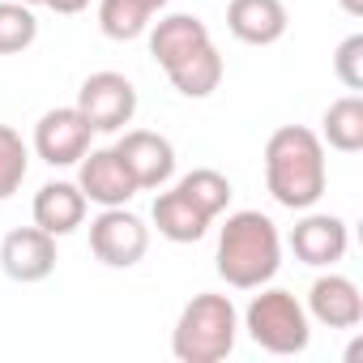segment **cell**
Listing matches in <instances>:
<instances>
[{
	"mask_svg": "<svg viewBox=\"0 0 363 363\" xmlns=\"http://www.w3.org/2000/svg\"><path fill=\"white\" fill-rule=\"evenodd\" d=\"M325 141L303 124H282L265 141V189L282 210H312L325 197Z\"/></svg>",
	"mask_w": 363,
	"mask_h": 363,
	"instance_id": "6da1fadb",
	"label": "cell"
},
{
	"mask_svg": "<svg viewBox=\"0 0 363 363\" xmlns=\"http://www.w3.org/2000/svg\"><path fill=\"white\" fill-rule=\"evenodd\" d=\"M218 278L235 291H257L274 282L282 265V235L269 214L261 210H240L227 218L218 231Z\"/></svg>",
	"mask_w": 363,
	"mask_h": 363,
	"instance_id": "7a4b0ae2",
	"label": "cell"
},
{
	"mask_svg": "<svg viewBox=\"0 0 363 363\" xmlns=\"http://www.w3.org/2000/svg\"><path fill=\"white\" fill-rule=\"evenodd\" d=\"M235 337H240V312L231 295L201 291L184 303L171 329V354L179 363H223L235 350Z\"/></svg>",
	"mask_w": 363,
	"mask_h": 363,
	"instance_id": "3957f363",
	"label": "cell"
},
{
	"mask_svg": "<svg viewBox=\"0 0 363 363\" xmlns=\"http://www.w3.org/2000/svg\"><path fill=\"white\" fill-rule=\"evenodd\" d=\"M257 291L261 295H252V303L244 312L248 337L261 350H269V354H303L308 342H312V316H308V308L291 291H282V286L265 282Z\"/></svg>",
	"mask_w": 363,
	"mask_h": 363,
	"instance_id": "277c9868",
	"label": "cell"
},
{
	"mask_svg": "<svg viewBox=\"0 0 363 363\" xmlns=\"http://www.w3.org/2000/svg\"><path fill=\"white\" fill-rule=\"evenodd\" d=\"M73 107L86 116V124H90L94 133H120V128L137 116V86H133L124 73L103 69V73H90V77L82 82Z\"/></svg>",
	"mask_w": 363,
	"mask_h": 363,
	"instance_id": "5b68a950",
	"label": "cell"
},
{
	"mask_svg": "<svg viewBox=\"0 0 363 363\" xmlns=\"http://www.w3.org/2000/svg\"><path fill=\"white\" fill-rule=\"evenodd\" d=\"M90 252L107 265V269H133L145 252H150V227L124 210V206H111L103 210L94 223H90Z\"/></svg>",
	"mask_w": 363,
	"mask_h": 363,
	"instance_id": "8992f818",
	"label": "cell"
},
{
	"mask_svg": "<svg viewBox=\"0 0 363 363\" xmlns=\"http://www.w3.org/2000/svg\"><path fill=\"white\" fill-rule=\"evenodd\" d=\"M90 137H94V128L86 124V116L77 107H52L35 124V154L48 167H77L82 154L90 150Z\"/></svg>",
	"mask_w": 363,
	"mask_h": 363,
	"instance_id": "52a82bcc",
	"label": "cell"
},
{
	"mask_svg": "<svg viewBox=\"0 0 363 363\" xmlns=\"http://www.w3.org/2000/svg\"><path fill=\"white\" fill-rule=\"evenodd\" d=\"M116 154L120 162L128 167L133 184L137 189H162L167 179L175 175V145L162 137V133H150V128H128L120 141H116Z\"/></svg>",
	"mask_w": 363,
	"mask_h": 363,
	"instance_id": "ba28073f",
	"label": "cell"
},
{
	"mask_svg": "<svg viewBox=\"0 0 363 363\" xmlns=\"http://www.w3.org/2000/svg\"><path fill=\"white\" fill-rule=\"evenodd\" d=\"M77 189L86 193V201H94L99 210H111V206H128L133 193H141L133 184L128 167L120 162L116 145L111 150H86L82 162H77Z\"/></svg>",
	"mask_w": 363,
	"mask_h": 363,
	"instance_id": "9c48e42d",
	"label": "cell"
},
{
	"mask_svg": "<svg viewBox=\"0 0 363 363\" xmlns=\"http://www.w3.org/2000/svg\"><path fill=\"white\" fill-rule=\"evenodd\" d=\"M0 269H5L13 282L30 286L52 278L56 269V235H48L43 227H18L0 240Z\"/></svg>",
	"mask_w": 363,
	"mask_h": 363,
	"instance_id": "30bf717a",
	"label": "cell"
},
{
	"mask_svg": "<svg viewBox=\"0 0 363 363\" xmlns=\"http://www.w3.org/2000/svg\"><path fill=\"white\" fill-rule=\"evenodd\" d=\"M206 48H214V39H210V26L197 13H167V18L150 22V56L162 65V73L179 69L184 60H193Z\"/></svg>",
	"mask_w": 363,
	"mask_h": 363,
	"instance_id": "8fae6325",
	"label": "cell"
},
{
	"mask_svg": "<svg viewBox=\"0 0 363 363\" xmlns=\"http://www.w3.org/2000/svg\"><path fill=\"white\" fill-rule=\"evenodd\" d=\"M350 248V231L337 214H312L303 210V218L291 231V252L295 261L312 265V269H333Z\"/></svg>",
	"mask_w": 363,
	"mask_h": 363,
	"instance_id": "7c38bea8",
	"label": "cell"
},
{
	"mask_svg": "<svg viewBox=\"0 0 363 363\" xmlns=\"http://www.w3.org/2000/svg\"><path fill=\"white\" fill-rule=\"evenodd\" d=\"M308 316L325 329H354L363 320V295L346 274H320L308 286Z\"/></svg>",
	"mask_w": 363,
	"mask_h": 363,
	"instance_id": "4fadbf2b",
	"label": "cell"
},
{
	"mask_svg": "<svg viewBox=\"0 0 363 363\" xmlns=\"http://www.w3.org/2000/svg\"><path fill=\"white\" fill-rule=\"evenodd\" d=\"M86 210H90V201H86V193L77 189V179H52V184H43L39 193H35V206H30V214H35V227H43L48 235H73L82 223H86Z\"/></svg>",
	"mask_w": 363,
	"mask_h": 363,
	"instance_id": "5bb4252c",
	"label": "cell"
},
{
	"mask_svg": "<svg viewBox=\"0 0 363 363\" xmlns=\"http://www.w3.org/2000/svg\"><path fill=\"white\" fill-rule=\"evenodd\" d=\"M286 26L291 18L282 0H231L227 5V30L248 48H274Z\"/></svg>",
	"mask_w": 363,
	"mask_h": 363,
	"instance_id": "9a60e30c",
	"label": "cell"
},
{
	"mask_svg": "<svg viewBox=\"0 0 363 363\" xmlns=\"http://www.w3.org/2000/svg\"><path fill=\"white\" fill-rule=\"evenodd\" d=\"M150 214H154L158 235H162V240H171V244H197V240L210 231V223H214V218H206V214L184 197V193H179V189L158 193Z\"/></svg>",
	"mask_w": 363,
	"mask_h": 363,
	"instance_id": "2e32d148",
	"label": "cell"
},
{
	"mask_svg": "<svg viewBox=\"0 0 363 363\" xmlns=\"http://www.w3.org/2000/svg\"><path fill=\"white\" fill-rule=\"evenodd\" d=\"M167 5L171 0H99V30L116 43H133Z\"/></svg>",
	"mask_w": 363,
	"mask_h": 363,
	"instance_id": "e0dca14e",
	"label": "cell"
},
{
	"mask_svg": "<svg viewBox=\"0 0 363 363\" xmlns=\"http://www.w3.org/2000/svg\"><path fill=\"white\" fill-rule=\"evenodd\" d=\"M320 124H325L320 128V141L329 150H337V154H359L363 150V99L354 90L346 99L329 103V111H325Z\"/></svg>",
	"mask_w": 363,
	"mask_h": 363,
	"instance_id": "ac0fdd59",
	"label": "cell"
},
{
	"mask_svg": "<svg viewBox=\"0 0 363 363\" xmlns=\"http://www.w3.org/2000/svg\"><path fill=\"white\" fill-rule=\"evenodd\" d=\"M223 73H227V65H223L218 48H206V52H197L193 60H184L179 69H171L167 82L184 94V99H210V94L223 86Z\"/></svg>",
	"mask_w": 363,
	"mask_h": 363,
	"instance_id": "d6986e66",
	"label": "cell"
},
{
	"mask_svg": "<svg viewBox=\"0 0 363 363\" xmlns=\"http://www.w3.org/2000/svg\"><path fill=\"white\" fill-rule=\"evenodd\" d=\"M175 189L184 193L206 218H218V214L231 206V197H235V193H231V179H227L223 171H214V167H197V171H189Z\"/></svg>",
	"mask_w": 363,
	"mask_h": 363,
	"instance_id": "ffe728a7",
	"label": "cell"
},
{
	"mask_svg": "<svg viewBox=\"0 0 363 363\" xmlns=\"http://www.w3.org/2000/svg\"><path fill=\"white\" fill-rule=\"evenodd\" d=\"M39 39V18L22 0H0V56H18Z\"/></svg>",
	"mask_w": 363,
	"mask_h": 363,
	"instance_id": "44dd1931",
	"label": "cell"
},
{
	"mask_svg": "<svg viewBox=\"0 0 363 363\" xmlns=\"http://www.w3.org/2000/svg\"><path fill=\"white\" fill-rule=\"evenodd\" d=\"M30 171V145L22 141L18 128L0 124V201H9Z\"/></svg>",
	"mask_w": 363,
	"mask_h": 363,
	"instance_id": "7402d4cb",
	"label": "cell"
},
{
	"mask_svg": "<svg viewBox=\"0 0 363 363\" xmlns=\"http://www.w3.org/2000/svg\"><path fill=\"white\" fill-rule=\"evenodd\" d=\"M333 73H337V82L346 86V90H363V35H350V39H342L337 43V52H333Z\"/></svg>",
	"mask_w": 363,
	"mask_h": 363,
	"instance_id": "603a6c76",
	"label": "cell"
},
{
	"mask_svg": "<svg viewBox=\"0 0 363 363\" xmlns=\"http://www.w3.org/2000/svg\"><path fill=\"white\" fill-rule=\"evenodd\" d=\"M48 9H56V13H65V18H73V13H82L90 0H43Z\"/></svg>",
	"mask_w": 363,
	"mask_h": 363,
	"instance_id": "cb8c5ba5",
	"label": "cell"
},
{
	"mask_svg": "<svg viewBox=\"0 0 363 363\" xmlns=\"http://www.w3.org/2000/svg\"><path fill=\"white\" fill-rule=\"evenodd\" d=\"M342 5V13H350V18H363V0H337Z\"/></svg>",
	"mask_w": 363,
	"mask_h": 363,
	"instance_id": "d4e9b609",
	"label": "cell"
},
{
	"mask_svg": "<svg viewBox=\"0 0 363 363\" xmlns=\"http://www.w3.org/2000/svg\"><path fill=\"white\" fill-rule=\"evenodd\" d=\"M22 5H30V9H35V5H43V0H22Z\"/></svg>",
	"mask_w": 363,
	"mask_h": 363,
	"instance_id": "484cf974",
	"label": "cell"
}]
</instances>
